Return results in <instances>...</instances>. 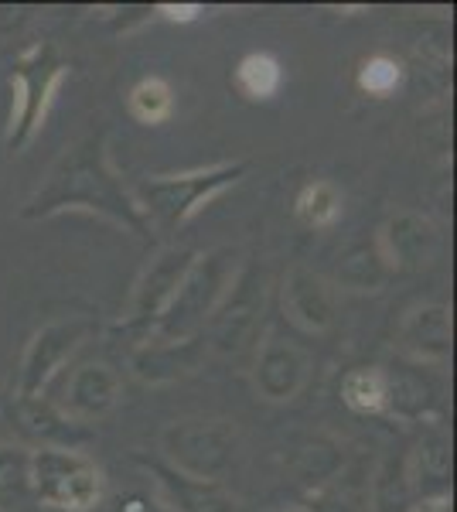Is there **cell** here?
I'll list each match as a JSON object with an SVG mask.
<instances>
[{
  "label": "cell",
  "instance_id": "1",
  "mask_svg": "<svg viewBox=\"0 0 457 512\" xmlns=\"http://www.w3.org/2000/svg\"><path fill=\"white\" fill-rule=\"evenodd\" d=\"M58 212H96V216L144 236L151 219L140 209L134 188L123 185L120 171L106 151V134H89L58 158L45 185L31 195L24 219H48Z\"/></svg>",
  "mask_w": 457,
  "mask_h": 512
},
{
  "label": "cell",
  "instance_id": "2",
  "mask_svg": "<svg viewBox=\"0 0 457 512\" xmlns=\"http://www.w3.org/2000/svg\"><path fill=\"white\" fill-rule=\"evenodd\" d=\"M246 175V161H219L209 168L181 171V175H151L134 188L140 209L147 219L161 222L168 229L188 226L202 209H209L215 198L236 188Z\"/></svg>",
  "mask_w": 457,
  "mask_h": 512
},
{
  "label": "cell",
  "instance_id": "3",
  "mask_svg": "<svg viewBox=\"0 0 457 512\" xmlns=\"http://www.w3.org/2000/svg\"><path fill=\"white\" fill-rule=\"evenodd\" d=\"M236 260H232V250L222 246V250L212 253H198V260L191 263L188 277L181 280L178 294L171 297L168 311L157 318V325L151 328V335L144 342H191V338L205 335V325L219 308L222 294L229 291L232 277H236Z\"/></svg>",
  "mask_w": 457,
  "mask_h": 512
},
{
  "label": "cell",
  "instance_id": "4",
  "mask_svg": "<svg viewBox=\"0 0 457 512\" xmlns=\"http://www.w3.org/2000/svg\"><path fill=\"white\" fill-rule=\"evenodd\" d=\"M65 79H69V65L58 59L48 41H38L21 55L11 72V113H7L4 134L7 151L18 154L38 137Z\"/></svg>",
  "mask_w": 457,
  "mask_h": 512
},
{
  "label": "cell",
  "instance_id": "5",
  "mask_svg": "<svg viewBox=\"0 0 457 512\" xmlns=\"http://www.w3.org/2000/svg\"><path fill=\"white\" fill-rule=\"evenodd\" d=\"M28 489L58 512H89L103 502L106 478L89 454L72 448L31 451Z\"/></svg>",
  "mask_w": 457,
  "mask_h": 512
},
{
  "label": "cell",
  "instance_id": "6",
  "mask_svg": "<svg viewBox=\"0 0 457 512\" xmlns=\"http://www.w3.org/2000/svg\"><path fill=\"white\" fill-rule=\"evenodd\" d=\"M157 444L178 475L219 482L236 458V427L215 417H185L164 427Z\"/></svg>",
  "mask_w": 457,
  "mask_h": 512
},
{
  "label": "cell",
  "instance_id": "7",
  "mask_svg": "<svg viewBox=\"0 0 457 512\" xmlns=\"http://www.w3.org/2000/svg\"><path fill=\"white\" fill-rule=\"evenodd\" d=\"M263 304H267V270L260 263H243L232 277L229 291L222 294L215 315L209 318L205 349H212L215 355L243 352L256 335Z\"/></svg>",
  "mask_w": 457,
  "mask_h": 512
},
{
  "label": "cell",
  "instance_id": "8",
  "mask_svg": "<svg viewBox=\"0 0 457 512\" xmlns=\"http://www.w3.org/2000/svg\"><path fill=\"white\" fill-rule=\"evenodd\" d=\"M195 260H198V253L188 250V246H164V250L147 263V270L134 284V294H130V304L120 321L123 332L137 335L140 342H144V338L151 335V328L157 325V318L168 311L171 297L178 294L181 280L188 277Z\"/></svg>",
  "mask_w": 457,
  "mask_h": 512
},
{
  "label": "cell",
  "instance_id": "9",
  "mask_svg": "<svg viewBox=\"0 0 457 512\" xmlns=\"http://www.w3.org/2000/svg\"><path fill=\"white\" fill-rule=\"evenodd\" d=\"M86 335H89V321H82V318L52 321V325L35 332L28 349H24L21 373H18L21 400H38V396H45L52 379L62 373L65 362L72 359V352L86 342Z\"/></svg>",
  "mask_w": 457,
  "mask_h": 512
},
{
  "label": "cell",
  "instance_id": "10",
  "mask_svg": "<svg viewBox=\"0 0 457 512\" xmlns=\"http://www.w3.org/2000/svg\"><path fill=\"white\" fill-rule=\"evenodd\" d=\"M372 243H376L382 260H386L389 274H403V270H423L434 263L440 250V233L430 216L406 209L382 222V229Z\"/></svg>",
  "mask_w": 457,
  "mask_h": 512
},
{
  "label": "cell",
  "instance_id": "11",
  "mask_svg": "<svg viewBox=\"0 0 457 512\" xmlns=\"http://www.w3.org/2000/svg\"><path fill=\"white\" fill-rule=\"evenodd\" d=\"M307 376H311V355H307L301 345L287 342V338L277 332H267V338L256 345L253 386L267 403L297 400Z\"/></svg>",
  "mask_w": 457,
  "mask_h": 512
},
{
  "label": "cell",
  "instance_id": "12",
  "mask_svg": "<svg viewBox=\"0 0 457 512\" xmlns=\"http://www.w3.org/2000/svg\"><path fill=\"white\" fill-rule=\"evenodd\" d=\"M120 396L123 383L110 362H82L65 376L55 407L65 420L89 424V420H103L106 414H113Z\"/></svg>",
  "mask_w": 457,
  "mask_h": 512
},
{
  "label": "cell",
  "instance_id": "13",
  "mask_svg": "<svg viewBox=\"0 0 457 512\" xmlns=\"http://www.w3.org/2000/svg\"><path fill=\"white\" fill-rule=\"evenodd\" d=\"M280 304L290 325H297L307 335H324L335 328L338 297L328 277L314 274L311 267H290L280 284Z\"/></svg>",
  "mask_w": 457,
  "mask_h": 512
},
{
  "label": "cell",
  "instance_id": "14",
  "mask_svg": "<svg viewBox=\"0 0 457 512\" xmlns=\"http://www.w3.org/2000/svg\"><path fill=\"white\" fill-rule=\"evenodd\" d=\"M400 349L413 362H427V366H440L451 359V308L447 304H417L413 311H406L400 325Z\"/></svg>",
  "mask_w": 457,
  "mask_h": 512
},
{
  "label": "cell",
  "instance_id": "15",
  "mask_svg": "<svg viewBox=\"0 0 457 512\" xmlns=\"http://www.w3.org/2000/svg\"><path fill=\"white\" fill-rule=\"evenodd\" d=\"M202 355H205V335L191 338V342H140L134 355H130V369L144 383L161 386L195 373Z\"/></svg>",
  "mask_w": 457,
  "mask_h": 512
},
{
  "label": "cell",
  "instance_id": "16",
  "mask_svg": "<svg viewBox=\"0 0 457 512\" xmlns=\"http://www.w3.org/2000/svg\"><path fill=\"white\" fill-rule=\"evenodd\" d=\"M151 472L157 475L164 502H168L174 512H232L236 509L232 495L222 489L219 482H198V478L178 475L174 468H161V465H151Z\"/></svg>",
  "mask_w": 457,
  "mask_h": 512
},
{
  "label": "cell",
  "instance_id": "17",
  "mask_svg": "<svg viewBox=\"0 0 457 512\" xmlns=\"http://www.w3.org/2000/svg\"><path fill=\"white\" fill-rule=\"evenodd\" d=\"M294 212H297V219H301V226L314 229V233H324V229H331L342 219L345 195H342V188L328 178L307 181L301 192H297Z\"/></svg>",
  "mask_w": 457,
  "mask_h": 512
},
{
  "label": "cell",
  "instance_id": "18",
  "mask_svg": "<svg viewBox=\"0 0 457 512\" xmlns=\"http://www.w3.org/2000/svg\"><path fill=\"white\" fill-rule=\"evenodd\" d=\"M389 277H393V274H389L386 260L379 256L376 243H359V246H352V250H348V253L342 256L338 270H335L338 287H345V291H359V294L382 291Z\"/></svg>",
  "mask_w": 457,
  "mask_h": 512
},
{
  "label": "cell",
  "instance_id": "19",
  "mask_svg": "<svg viewBox=\"0 0 457 512\" xmlns=\"http://www.w3.org/2000/svg\"><path fill=\"white\" fill-rule=\"evenodd\" d=\"M342 400L352 414L379 417L389 410V376L382 369H352L342 379Z\"/></svg>",
  "mask_w": 457,
  "mask_h": 512
},
{
  "label": "cell",
  "instance_id": "20",
  "mask_svg": "<svg viewBox=\"0 0 457 512\" xmlns=\"http://www.w3.org/2000/svg\"><path fill=\"white\" fill-rule=\"evenodd\" d=\"M127 110H130V117L137 123H144V127H161V123L174 113L171 82L161 76H144L134 89H130Z\"/></svg>",
  "mask_w": 457,
  "mask_h": 512
},
{
  "label": "cell",
  "instance_id": "21",
  "mask_svg": "<svg viewBox=\"0 0 457 512\" xmlns=\"http://www.w3.org/2000/svg\"><path fill=\"white\" fill-rule=\"evenodd\" d=\"M280 82H284V69H280V62L270 52H249L236 65V89L246 99H253V103L277 96Z\"/></svg>",
  "mask_w": 457,
  "mask_h": 512
},
{
  "label": "cell",
  "instance_id": "22",
  "mask_svg": "<svg viewBox=\"0 0 457 512\" xmlns=\"http://www.w3.org/2000/svg\"><path fill=\"white\" fill-rule=\"evenodd\" d=\"M355 82H359V89L365 96L386 99L403 86V65L400 59H393V55H369V59L359 65Z\"/></svg>",
  "mask_w": 457,
  "mask_h": 512
},
{
  "label": "cell",
  "instance_id": "23",
  "mask_svg": "<svg viewBox=\"0 0 457 512\" xmlns=\"http://www.w3.org/2000/svg\"><path fill=\"white\" fill-rule=\"evenodd\" d=\"M31 472V451L18 444H0V492H24Z\"/></svg>",
  "mask_w": 457,
  "mask_h": 512
},
{
  "label": "cell",
  "instance_id": "24",
  "mask_svg": "<svg viewBox=\"0 0 457 512\" xmlns=\"http://www.w3.org/2000/svg\"><path fill=\"white\" fill-rule=\"evenodd\" d=\"M157 14H161L164 21H174V24H191V21H198L202 7L198 4H157Z\"/></svg>",
  "mask_w": 457,
  "mask_h": 512
},
{
  "label": "cell",
  "instance_id": "25",
  "mask_svg": "<svg viewBox=\"0 0 457 512\" xmlns=\"http://www.w3.org/2000/svg\"><path fill=\"white\" fill-rule=\"evenodd\" d=\"M417 512H451V502L440 495V499H427V502H420Z\"/></svg>",
  "mask_w": 457,
  "mask_h": 512
},
{
  "label": "cell",
  "instance_id": "26",
  "mask_svg": "<svg viewBox=\"0 0 457 512\" xmlns=\"http://www.w3.org/2000/svg\"><path fill=\"white\" fill-rule=\"evenodd\" d=\"M287 512H301V509H287Z\"/></svg>",
  "mask_w": 457,
  "mask_h": 512
}]
</instances>
